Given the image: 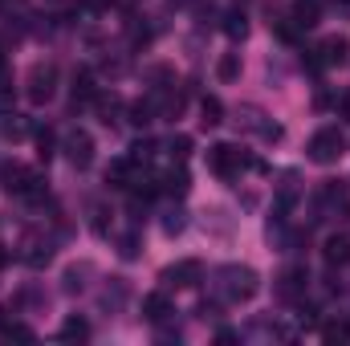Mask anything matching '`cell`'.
<instances>
[{
	"label": "cell",
	"mask_w": 350,
	"mask_h": 346,
	"mask_svg": "<svg viewBox=\"0 0 350 346\" xmlns=\"http://www.w3.org/2000/svg\"><path fill=\"white\" fill-rule=\"evenodd\" d=\"M216 293H220L224 302H232V306L253 302V297L261 293V277H257V269H249V265H220V269H216Z\"/></svg>",
	"instance_id": "6da1fadb"
},
{
	"label": "cell",
	"mask_w": 350,
	"mask_h": 346,
	"mask_svg": "<svg viewBox=\"0 0 350 346\" xmlns=\"http://www.w3.org/2000/svg\"><path fill=\"white\" fill-rule=\"evenodd\" d=\"M342 155H347V135H342L338 127H322V131H314V139L306 143V159L318 163V168H330V163H338Z\"/></svg>",
	"instance_id": "7a4b0ae2"
},
{
	"label": "cell",
	"mask_w": 350,
	"mask_h": 346,
	"mask_svg": "<svg viewBox=\"0 0 350 346\" xmlns=\"http://www.w3.org/2000/svg\"><path fill=\"white\" fill-rule=\"evenodd\" d=\"M0 183L8 196H21V200H41V175L12 163V159H0Z\"/></svg>",
	"instance_id": "3957f363"
},
{
	"label": "cell",
	"mask_w": 350,
	"mask_h": 346,
	"mask_svg": "<svg viewBox=\"0 0 350 346\" xmlns=\"http://www.w3.org/2000/svg\"><path fill=\"white\" fill-rule=\"evenodd\" d=\"M208 168L220 175V179H237L241 168H261L257 159H249L241 147H232V143H216V147H208Z\"/></svg>",
	"instance_id": "277c9868"
},
{
	"label": "cell",
	"mask_w": 350,
	"mask_h": 346,
	"mask_svg": "<svg viewBox=\"0 0 350 346\" xmlns=\"http://www.w3.org/2000/svg\"><path fill=\"white\" fill-rule=\"evenodd\" d=\"M25 94H29V102H33V106H45V102L57 94V66H53V62H37V66L29 70Z\"/></svg>",
	"instance_id": "5b68a950"
},
{
	"label": "cell",
	"mask_w": 350,
	"mask_h": 346,
	"mask_svg": "<svg viewBox=\"0 0 350 346\" xmlns=\"http://www.w3.org/2000/svg\"><path fill=\"white\" fill-rule=\"evenodd\" d=\"M159 281H163V289H196L204 281V265L200 261H175L159 273Z\"/></svg>",
	"instance_id": "8992f818"
},
{
	"label": "cell",
	"mask_w": 350,
	"mask_h": 346,
	"mask_svg": "<svg viewBox=\"0 0 350 346\" xmlns=\"http://www.w3.org/2000/svg\"><path fill=\"white\" fill-rule=\"evenodd\" d=\"M62 151H66V159L78 172H86L90 163H94V139H90V131H70L66 143H62Z\"/></svg>",
	"instance_id": "52a82bcc"
},
{
	"label": "cell",
	"mask_w": 350,
	"mask_h": 346,
	"mask_svg": "<svg viewBox=\"0 0 350 346\" xmlns=\"http://www.w3.org/2000/svg\"><path fill=\"white\" fill-rule=\"evenodd\" d=\"M175 310H172V302H167V293L159 289V293H147L143 297V318L151 322V326H163L167 318H172Z\"/></svg>",
	"instance_id": "ba28073f"
},
{
	"label": "cell",
	"mask_w": 350,
	"mask_h": 346,
	"mask_svg": "<svg viewBox=\"0 0 350 346\" xmlns=\"http://www.w3.org/2000/svg\"><path fill=\"white\" fill-rule=\"evenodd\" d=\"M314 53H318V62H322V66H342V62L350 57V41H347V37H326Z\"/></svg>",
	"instance_id": "9c48e42d"
},
{
	"label": "cell",
	"mask_w": 350,
	"mask_h": 346,
	"mask_svg": "<svg viewBox=\"0 0 350 346\" xmlns=\"http://www.w3.org/2000/svg\"><path fill=\"white\" fill-rule=\"evenodd\" d=\"M306 285H310V273H306L301 265H293V269L281 273V285H277V289H281V297H301Z\"/></svg>",
	"instance_id": "30bf717a"
},
{
	"label": "cell",
	"mask_w": 350,
	"mask_h": 346,
	"mask_svg": "<svg viewBox=\"0 0 350 346\" xmlns=\"http://www.w3.org/2000/svg\"><path fill=\"white\" fill-rule=\"evenodd\" d=\"M322 261H326L330 269L350 265V237H330V241L322 245Z\"/></svg>",
	"instance_id": "8fae6325"
},
{
	"label": "cell",
	"mask_w": 350,
	"mask_h": 346,
	"mask_svg": "<svg viewBox=\"0 0 350 346\" xmlns=\"http://www.w3.org/2000/svg\"><path fill=\"white\" fill-rule=\"evenodd\" d=\"M126 297H131L126 277H110V285L102 289V310H122V306H126Z\"/></svg>",
	"instance_id": "7c38bea8"
},
{
	"label": "cell",
	"mask_w": 350,
	"mask_h": 346,
	"mask_svg": "<svg viewBox=\"0 0 350 346\" xmlns=\"http://www.w3.org/2000/svg\"><path fill=\"white\" fill-rule=\"evenodd\" d=\"M318 12H322V4L318 0H293V12H289V21L306 33V29H314L318 25Z\"/></svg>",
	"instance_id": "4fadbf2b"
},
{
	"label": "cell",
	"mask_w": 350,
	"mask_h": 346,
	"mask_svg": "<svg viewBox=\"0 0 350 346\" xmlns=\"http://www.w3.org/2000/svg\"><path fill=\"white\" fill-rule=\"evenodd\" d=\"M94 94H98V86H94V74H90V70H78V74H74V86H70L74 110H78V106H86V102H94Z\"/></svg>",
	"instance_id": "5bb4252c"
},
{
	"label": "cell",
	"mask_w": 350,
	"mask_h": 346,
	"mask_svg": "<svg viewBox=\"0 0 350 346\" xmlns=\"http://www.w3.org/2000/svg\"><path fill=\"white\" fill-rule=\"evenodd\" d=\"M90 273H94V265H90V261H82V265H70V269L62 273V289H66V293H82Z\"/></svg>",
	"instance_id": "9a60e30c"
},
{
	"label": "cell",
	"mask_w": 350,
	"mask_h": 346,
	"mask_svg": "<svg viewBox=\"0 0 350 346\" xmlns=\"http://www.w3.org/2000/svg\"><path fill=\"white\" fill-rule=\"evenodd\" d=\"M94 106H98V118L106 122V127H114L118 122V110H122V98L110 90V94H94Z\"/></svg>",
	"instance_id": "2e32d148"
},
{
	"label": "cell",
	"mask_w": 350,
	"mask_h": 346,
	"mask_svg": "<svg viewBox=\"0 0 350 346\" xmlns=\"http://www.w3.org/2000/svg\"><path fill=\"white\" fill-rule=\"evenodd\" d=\"M57 334H62V343H86L90 338V322L82 318V314H70V318L62 322Z\"/></svg>",
	"instance_id": "e0dca14e"
},
{
	"label": "cell",
	"mask_w": 350,
	"mask_h": 346,
	"mask_svg": "<svg viewBox=\"0 0 350 346\" xmlns=\"http://www.w3.org/2000/svg\"><path fill=\"white\" fill-rule=\"evenodd\" d=\"M216 78H220L224 86H232V82L241 78V53H220V62H216Z\"/></svg>",
	"instance_id": "ac0fdd59"
},
{
	"label": "cell",
	"mask_w": 350,
	"mask_h": 346,
	"mask_svg": "<svg viewBox=\"0 0 350 346\" xmlns=\"http://www.w3.org/2000/svg\"><path fill=\"white\" fill-rule=\"evenodd\" d=\"M224 33H228L232 41H245V37H249V16H245L241 8L224 12Z\"/></svg>",
	"instance_id": "d6986e66"
},
{
	"label": "cell",
	"mask_w": 350,
	"mask_h": 346,
	"mask_svg": "<svg viewBox=\"0 0 350 346\" xmlns=\"http://www.w3.org/2000/svg\"><path fill=\"white\" fill-rule=\"evenodd\" d=\"M200 122H204V127H220V122H224V102L208 94V98L200 102Z\"/></svg>",
	"instance_id": "ffe728a7"
},
{
	"label": "cell",
	"mask_w": 350,
	"mask_h": 346,
	"mask_svg": "<svg viewBox=\"0 0 350 346\" xmlns=\"http://www.w3.org/2000/svg\"><path fill=\"white\" fill-rule=\"evenodd\" d=\"M159 179H163V191H167V196H187V187H191V179H187L183 168H172V172L159 175Z\"/></svg>",
	"instance_id": "44dd1931"
},
{
	"label": "cell",
	"mask_w": 350,
	"mask_h": 346,
	"mask_svg": "<svg viewBox=\"0 0 350 346\" xmlns=\"http://www.w3.org/2000/svg\"><path fill=\"white\" fill-rule=\"evenodd\" d=\"M155 151H159V147H155L151 139H135V143H131V155H126V159H131V163H139V168H147V163L155 159Z\"/></svg>",
	"instance_id": "7402d4cb"
},
{
	"label": "cell",
	"mask_w": 350,
	"mask_h": 346,
	"mask_svg": "<svg viewBox=\"0 0 350 346\" xmlns=\"http://www.w3.org/2000/svg\"><path fill=\"white\" fill-rule=\"evenodd\" d=\"M131 122H135V127H151V122H155V98L131 102Z\"/></svg>",
	"instance_id": "603a6c76"
},
{
	"label": "cell",
	"mask_w": 350,
	"mask_h": 346,
	"mask_svg": "<svg viewBox=\"0 0 350 346\" xmlns=\"http://www.w3.org/2000/svg\"><path fill=\"white\" fill-rule=\"evenodd\" d=\"M183 228H187V212H183V208H167V212H163V232H167V237H179Z\"/></svg>",
	"instance_id": "cb8c5ba5"
},
{
	"label": "cell",
	"mask_w": 350,
	"mask_h": 346,
	"mask_svg": "<svg viewBox=\"0 0 350 346\" xmlns=\"http://www.w3.org/2000/svg\"><path fill=\"white\" fill-rule=\"evenodd\" d=\"M49 257H53V249H49V245H25V253H21V261H25V265H33V269L49 265Z\"/></svg>",
	"instance_id": "d4e9b609"
},
{
	"label": "cell",
	"mask_w": 350,
	"mask_h": 346,
	"mask_svg": "<svg viewBox=\"0 0 350 346\" xmlns=\"http://www.w3.org/2000/svg\"><path fill=\"white\" fill-rule=\"evenodd\" d=\"M53 151H57V139H53V131H49V127H45V131H37V155L49 163V159H53Z\"/></svg>",
	"instance_id": "484cf974"
},
{
	"label": "cell",
	"mask_w": 350,
	"mask_h": 346,
	"mask_svg": "<svg viewBox=\"0 0 350 346\" xmlns=\"http://www.w3.org/2000/svg\"><path fill=\"white\" fill-rule=\"evenodd\" d=\"M167 155L183 163V159L191 155V139H187V135H175V139H167Z\"/></svg>",
	"instance_id": "4316f807"
},
{
	"label": "cell",
	"mask_w": 350,
	"mask_h": 346,
	"mask_svg": "<svg viewBox=\"0 0 350 346\" xmlns=\"http://www.w3.org/2000/svg\"><path fill=\"white\" fill-rule=\"evenodd\" d=\"M118 253H122L126 261H135V257H139V232H126V237L118 241Z\"/></svg>",
	"instance_id": "83f0119b"
},
{
	"label": "cell",
	"mask_w": 350,
	"mask_h": 346,
	"mask_svg": "<svg viewBox=\"0 0 350 346\" xmlns=\"http://www.w3.org/2000/svg\"><path fill=\"white\" fill-rule=\"evenodd\" d=\"M4 135H8V139H25V135H29V122L12 114V122H4Z\"/></svg>",
	"instance_id": "f1b7e54d"
},
{
	"label": "cell",
	"mask_w": 350,
	"mask_h": 346,
	"mask_svg": "<svg viewBox=\"0 0 350 346\" xmlns=\"http://www.w3.org/2000/svg\"><path fill=\"white\" fill-rule=\"evenodd\" d=\"M322 338H326V343H342V338H350V326H342V322H338V326H326Z\"/></svg>",
	"instance_id": "f546056e"
},
{
	"label": "cell",
	"mask_w": 350,
	"mask_h": 346,
	"mask_svg": "<svg viewBox=\"0 0 350 346\" xmlns=\"http://www.w3.org/2000/svg\"><path fill=\"white\" fill-rule=\"evenodd\" d=\"M237 338H241V334H232V330H216V343H220V346L237 343Z\"/></svg>",
	"instance_id": "4dcf8cb0"
},
{
	"label": "cell",
	"mask_w": 350,
	"mask_h": 346,
	"mask_svg": "<svg viewBox=\"0 0 350 346\" xmlns=\"http://www.w3.org/2000/svg\"><path fill=\"white\" fill-rule=\"evenodd\" d=\"M334 8H338V12H342V16L350 21V0H334Z\"/></svg>",
	"instance_id": "1f68e13d"
},
{
	"label": "cell",
	"mask_w": 350,
	"mask_h": 346,
	"mask_svg": "<svg viewBox=\"0 0 350 346\" xmlns=\"http://www.w3.org/2000/svg\"><path fill=\"white\" fill-rule=\"evenodd\" d=\"M342 114H347V118H350V94H347V98H342Z\"/></svg>",
	"instance_id": "d6a6232c"
},
{
	"label": "cell",
	"mask_w": 350,
	"mask_h": 346,
	"mask_svg": "<svg viewBox=\"0 0 350 346\" xmlns=\"http://www.w3.org/2000/svg\"><path fill=\"white\" fill-rule=\"evenodd\" d=\"M0 66H4V45H0Z\"/></svg>",
	"instance_id": "836d02e7"
},
{
	"label": "cell",
	"mask_w": 350,
	"mask_h": 346,
	"mask_svg": "<svg viewBox=\"0 0 350 346\" xmlns=\"http://www.w3.org/2000/svg\"><path fill=\"white\" fill-rule=\"evenodd\" d=\"M172 4H187V0H172Z\"/></svg>",
	"instance_id": "e575fe53"
},
{
	"label": "cell",
	"mask_w": 350,
	"mask_h": 346,
	"mask_svg": "<svg viewBox=\"0 0 350 346\" xmlns=\"http://www.w3.org/2000/svg\"><path fill=\"white\" fill-rule=\"evenodd\" d=\"M0 265H4V253H0Z\"/></svg>",
	"instance_id": "d590c367"
}]
</instances>
